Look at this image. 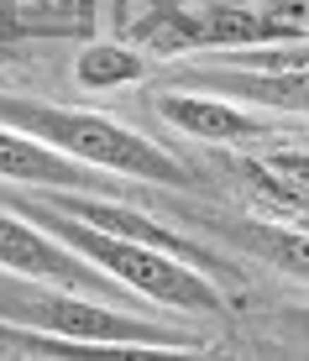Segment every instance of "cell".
<instances>
[{"label": "cell", "instance_id": "11", "mask_svg": "<svg viewBox=\"0 0 309 361\" xmlns=\"http://www.w3.org/2000/svg\"><path fill=\"white\" fill-rule=\"evenodd\" d=\"M210 68H252V73H309V37L289 42H252V47H215Z\"/></svg>", "mask_w": 309, "mask_h": 361}, {"label": "cell", "instance_id": "4", "mask_svg": "<svg viewBox=\"0 0 309 361\" xmlns=\"http://www.w3.org/2000/svg\"><path fill=\"white\" fill-rule=\"evenodd\" d=\"M0 267L6 272H21V278H37V283H63V288H79V293H95V298H110V304H131L137 293H121L126 283H116L105 267H95L90 257H79L73 246H63L53 231H42L37 220L16 215V209L0 204Z\"/></svg>", "mask_w": 309, "mask_h": 361}, {"label": "cell", "instance_id": "7", "mask_svg": "<svg viewBox=\"0 0 309 361\" xmlns=\"http://www.w3.org/2000/svg\"><path fill=\"white\" fill-rule=\"evenodd\" d=\"M183 84L236 99V105H252V110H273V116H309V73H252V68L194 63L183 73Z\"/></svg>", "mask_w": 309, "mask_h": 361}, {"label": "cell", "instance_id": "3", "mask_svg": "<svg viewBox=\"0 0 309 361\" xmlns=\"http://www.w3.org/2000/svg\"><path fill=\"white\" fill-rule=\"evenodd\" d=\"M0 126H16V131L37 136V142L58 147V152L79 157V163L116 173V178L168 183V189H189L194 183V173L173 152H163L142 131L121 126V121L100 116V110H68V105H47V99H27V94H0Z\"/></svg>", "mask_w": 309, "mask_h": 361}, {"label": "cell", "instance_id": "5", "mask_svg": "<svg viewBox=\"0 0 309 361\" xmlns=\"http://www.w3.org/2000/svg\"><path fill=\"white\" fill-rule=\"evenodd\" d=\"M0 178L21 183V189H79V194L116 189V173L79 163V157L58 152V147L37 142V136L16 131V126H0Z\"/></svg>", "mask_w": 309, "mask_h": 361}, {"label": "cell", "instance_id": "12", "mask_svg": "<svg viewBox=\"0 0 309 361\" xmlns=\"http://www.w3.org/2000/svg\"><path fill=\"white\" fill-rule=\"evenodd\" d=\"M267 163V173L289 189V199L309 215V152H293V147H278V152H267L262 157Z\"/></svg>", "mask_w": 309, "mask_h": 361}, {"label": "cell", "instance_id": "1", "mask_svg": "<svg viewBox=\"0 0 309 361\" xmlns=\"http://www.w3.org/2000/svg\"><path fill=\"white\" fill-rule=\"evenodd\" d=\"M0 341L27 356H205L210 341L110 298L0 267Z\"/></svg>", "mask_w": 309, "mask_h": 361}, {"label": "cell", "instance_id": "9", "mask_svg": "<svg viewBox=\"0 0 309 361\" xmlns=\"http://www.w3.org/2000/svg\"><path fill=\"white\" fill-rule=\"evenodd\" d=\"M95 0H0V37H79L90 42Z\"/></svg>", "mask_w": 309, "mask_h": 361}, {"label": "cell", "instance_id": "14", "mask_svg": "<svg viewBox=\"0 0 309 361\" xmlns=\"http://www.w3.org/2000/svg\"><path fill=\"white\" fill-rule=\"evenodd\" d=\"M299 226H309V215H304V220H299Z\"/></svg>", "mask_w": 309, "mask_h": 361}, {"label": "cell", "instance_id": "10", "mask_svg": "<svg viewBox=\"0 0 309 361\" xmlns=\"http://www.w3.org/2000/svg\"><path fill=\"white\" fill-rule=\"evenodd\" d=\"M147 73V58L126 42H84L73 58V79L84 90H116V84H137Z\"/></svg>", "mask_w": 309, "mask_h": 361}, {"label": "cell", "instance_id": "2", "mask_svg": "<svg viewBox=\"0 0 309 361\" xmlns=\"http://www.w3.org/2000/svg\"><path fill=\"white\" fill-rule=\"evenodd\" d=\"M0 204L16 209V215L37 220L42 231H53L63 246H73L79 257H90L95 267H105L116 283H126L137 298H152L157 309H178V314H205V319H226L231 304L226 293L210 283L205 267L183 262V257L173 252H157V246L147 241H126V235H110L100 226H84V220L63 215V209H53L47 199H37L32 189L21 194H0Z\"/></svg>", "mask_w": 309, "mask_h": 361}, {"label": "cell", "instance_id": "8", "mask_svg": "<svg viewBox=\"0 0 309 361\" xmlns=\"http://www.w3.org/2000/svg\"><path fill=\"white\" fill-rule=\"evenodd\" d=\"M215 231L231 235L257 262L309 283V226H283V220H215Z\"/></svg>", "mask_w": 309, "mask_h": 361}, {"label": "cell", "instance_id": "6", "mask_svg": "<svg viewBox=\"0 0 309 361\" xmlns=\"http://www.w3.org/2000/svg\"><path fill=\"white\" fill-rule=\"evenodd\" d=\"M157 116L168 126H178L183 136H200V142H215V147H241V142H257V136L273 131L252 105H236V99H220L205 90H163L157 94Z\"/></svg>", "mask_w": 309, "mask_h": 361}, {"label": "cell", "instance_id": "13", "mask_svg": "<svg viewBox=\"0 0 309 361\" xmlns=\"http://www.w3.org/2000/svg\"><path fill=\"white\" fill-rule=\"evenodd\" d=\"M283 319H289V325H299V330H309V309H289Z\"/></svg>", "mask_w": 309, "mask_h": 361}]
</instances>
